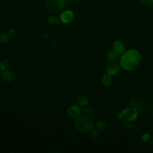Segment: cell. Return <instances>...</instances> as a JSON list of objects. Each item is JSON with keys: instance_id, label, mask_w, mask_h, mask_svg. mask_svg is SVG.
<instances>
[{"instance_id": "23", "label": "cell", "mask_w": 153, "mask_h": 153, "mask_svg": "<svg viewBox=\"0 0 153 153\" xmlns=\"http://www.w3.org/2000/svg\"><path fill=\"white\" fill-rule=\"evenodd\" d=\"M68 1H73V0H68Z\"/></svg>"}, {"instance_id": "22", "label": "cell", "mask_w": 153, "mask_h": 153, "mask_svg": "<svg viewBox=\"0 0 153 153\" xmlns=\"http://www.w3.org/2000/svg\"><path fill=\"white\" fill-rule=\"evenodd\" d=\"M52 43L53 45H56V41H52Z\"/></svg>"}, {"instance_id": "7", "label": "cell", "mask_w": 153, "mask_h": 153, "mask_svg": "<svg viewBox=\"0 0 153 153\" xmlns=\"http://www.w3.org/2000/svg\"><path fill=\"white\" fill-rule=\"evenodd\" d=\"M3 80L6 82H11L15 78V74L12 71H4L1 74Z\"/></svg>"}, {"instance_id": "15", "label": "cell", "mask_w": 153, "mask_h": 153, "mask_svg": "<svg viewBox=\"0 0 153 153\" xmlns=\"http://www.w3.org/2000/svg\"><path fill=\"white\" fill-rule=\"evenodd\" d=\"M112 81L113 80H112L111 76L109 74L105 75L102 78V83L106 86H108L111 85V84L112 83Z\"/></svg>"}, {"instance_id": "19", "label": "cell", "mask_w": 153, "mask_h": 153, "mask_svg": "<svg viewBox=\"0 0 153 153\" xmlns=\"http://www.w3.org/2000/svg\"><path fill=\"white\" fill-rule=\"evenodd\" d=\"M142 141L144 142L148 141L149 139V135L148 133H145L143 136H142Z\"/></svg>"}, {"instance_id": "18", "label": "cell", "mask_w": 153, "mask_h": 153, "mask_svg": "<svg viewBox=\"0 0 153 153\" xmlns=\"http://www.w3.org/2000/svg\"><path fill=\"white\" fill-rule=\"evenodd\" d=\"M141 3L146 6H150L153 4V0H141Z\"/></svg>"}, {"instance_id": "9", "label": "cell", "mask_w": 153, "mask_h": 153, "mask_svg": "<svg viewBox=\"0 0 153 153\" xmlns=\"http://www.w3.org/2000/svg\"><path fill=\"white\" fill-rule=\"evenodd\" d=\"M47 20L50 24L52 25H58L61 22V19L56 16L54 15L49 16L47 18Z\"/></svg>"}, {"instance_id": "11", "label": "cell", "mask_w": 153, "mask_h": 153, "mask_svg": "<svg viewBox=\"0 0 153 153\" xmlns=\"http://www.w3.org/2000/svg\"><path fill=\"white\" fill-rule=\"evenodd\" d=\"M107 57L108 59L111 61H116L118 59V54H117L114 51H109L107 53Z\"/></svg>"}, {"instance_id": "20", "label": "cell", "mask_w": 153, "mask_h": 153, "mask_svg": "<svg viewBox=\"0 0 153 153\" xmlns=\"http://www.w3.org/2000/svg\"><path fill=\"white\" fill-rule=\"evenodd\" d=\"M16 30L15 29H10L9 31V32H8V34H9V36H13V35H15V34H16Z\"/></svg>"}, {"instance_id": "6", "label": "cell", "mask_w": 153, "mask_h": 153, "mask_svg": "<svg viewBox=\"0 0 153 153\" xmlns=\"http://www.w3.org/2000/svg\"><path fill=\"white\" fill-rule=\"evenodd\" d=\"M120 71V65L116 62H112L110 64L107 68V72L108 74L112 75H115L119 73Z\"/></svg>"}, {"instance_id": "21", "label": "cell", "mask_w": 153, "mask_h": 153, "mask_svg": "<svg viewBox=\"0 0 153 153\" xmlns=\"http://www.w3.org/2000/svg\"><path fill=\"white\" fill-rule=\"evenodd\" d=\"M42 37H43V38H44V39H48V37H49V35H48L47 32H44V33H43V34H42Z\"/></svg>"}, {"instance_id": "16", "label": "cell", "mask_w": 153, "mask_h": 153, "mask_svg": "<svg viewBox=\"0 0 153 153\" xmlns=\"http://www.w3.org/2000/svg\"><path fill=\"white\" fill-rule=\"evenodd\" d=\"M99 131L97 129H92L90 135L92 139H96L99 137Z\"/></svg>"}, {"instance_id": "3", "label": "cell", "mask_w": 153, "mask_h": 153, "mask_svg": "<svg viewBox=\"0 0 153 153\" xmlns=\"http://www.w3.org/2000/svg\"><path fill=\"white\" fill-rule=\"evenodd\" d=\"M47 9L52 12L61 11L65 5V0H45Z\"/></svg>"}, {"instance_id": "2", "label": "cell", "mask_w": 153, "mask_h": 153, "mask_svg": "<svg viewBox=\"0 0 153 153\" xmlns=\"http://www.w3.org/2000/svg\"><path fill=\"white\" fill-rule=\"evenodd\" d=\"M93 124L94 123L92 119L86 114L79 116L75 122V126L77 129L83 132L92 130Z\"/></svg>"}, {"instance_id": "10", "label": "cell", "mask_w": 153, "mask_h": 153, "mask_svg": "<svg viewBox=\"0 0 153 153\" xmlns=\"http://www.w3.org/2000/svg\"><path fill=\"white\" fill-rule=\"evenodd\" d=\"M89 98L86 95H82L78 99V103L81 106H86L89 103Z\"/></svg>"}, {"instance_id": "4", "label": "cell", "mask_w": 153, "mask_h": 153, "mask_svg": "<svg viewBox=\"0 0 153 153\" xmlns=\"http://www.w3.org/2000/svg\"><path fill=\"white\" fill-rule=\"evenodd\" d=\"M74 13L70 10H66L64 11L60 16L61 21L65 24L70 23L74 19Z\"/></svg>"}, {"instance_id": "5", "label": "cell", "mask_w": 153, "mask_h": 153, "mask_svg": "<svg viewBox=\"0 0 153 153\" xmlns=\"http://www.w3.org/2000/svg\"><path fill=\"white\" fill-rule=\"evenodd\" d=\"M81 113L80 108L76 105H72L67 110V114L71 119L77 118Z\"/></svg>"}, {"instance_id": "13", "label": "cell", "mask_w": 153, "mask_h": 153, "mask_svg": "<svg viewBox=\"0 0 153 153\" xmlns=\"http://www.w3.org/2000/svg\"><path fill=\"white\" fill-rule=\"evenodd\" d=\"M96 129H97L99 131L102 132L107 129V124L104 122L99 121L96 123Z\"/></svg>"}, {"instance_id": "24", "label": "cell", "mask_w": 153, "mask_h": 153, "mask_svg": "<svg viewBox=\"0 0 153 153\" xmlns=\"http://www.w3.org/2000/svg\"><path fill=\"white\" fill-rule=\"evenodd\" d=\"M152 142H153V140H152Z\"/></svg>"}, {"instance_id": "8", "label": "cell", "mask_w": 153, "mask_h": 153, "mask_svg": "<svg viewBox=\"0 0 153 153\" xmlns=\"http://www.w3.org/2000/svg\"><path fill=\"white\" fill-rule=\"evenodd\" d=\"M113 49H114V52L117 54L121 55L124 52V49H125V46L122 42L117 41L114 44Z\"/></svg>"}, {"instance_id": "14", "label": "cell", "mask_w": 153, "mask_h": 153, "mask_svg": "<svg viewBox=\"0 0 153 153\" xmlns=\"http://www.w3.org/2000/svg\"><path fill=\"white\" fill-rule=\"evenodd\" d=\"M9 40V35L8 34L3 33L0 34V44H6Z\"/></svg>"}, {"instance_id": "1", "label": "cell", "mask_w": 153, "mask_h": 153, "mask_svg": "<svg viewBox=\"0 0 153 153\" xmlns=\"http://www.w3.org/2000/svg\"><path fill=\"white\" fill-rule=\"evenodd\" d=\"M141 55L135 50H130L125 52L121 57L120 67L125 70L130 71L135 68L140 63Z\"/></svg>"}, {"instance_id": "17", "label": "cell", "mask_w": 153, "mask_h": 153, "mask_svg": "<svg viewBox=\"0 0 153 153\" xmlns=\"http://www.w3.org/2000/svg\"><path fill=\"white\" fill-rule=\"evenodd\" d=\"M83 113L86 115L90 116L93 113V109L90 107H86L83 109Z\"/></svg>"}, {"instance_id": "12", "label": "cell", "mask_w": 153, "mask_h": 153, "mask_svg": "<svg viewBox=\"0 0 153 153\" xmlns=\"http://www.w3.org/2000/svg\"><path fill=\"white\" fill-rule=\"evenodd\" d=\"M10 62L8 60H3L0 63V70L2 71L7 70V69L10 67Z\"/></svg>"}]
</instances>
